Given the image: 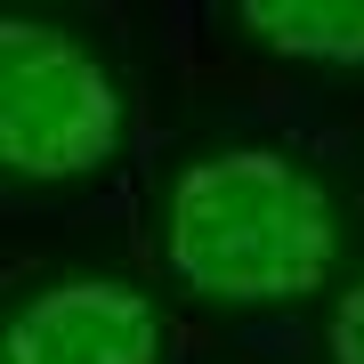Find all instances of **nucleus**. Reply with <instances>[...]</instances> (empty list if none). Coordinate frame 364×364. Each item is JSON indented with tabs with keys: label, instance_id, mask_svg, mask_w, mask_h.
Returning a JSON list of instances; mask_svg holds the SVG:
<instances>
[{
	"label": "nucleus",
	"instance_id": "f257e3e1",
	"mask_svg": "<svg viewBox=\"0 0 364 364\" xmlns=\"http://www.w3.org/2000/svg\"><path fill=\"white\" fill-rule=\"evenodd\" d=\"M162 259L186 291L227 308L324 291L340 259V210L291 154L275 146H227L178 170L162 219Z\"/></svg>",
	"mask_w": 364,
	"mask_h": 364
},
{
	"label": "nucleus",
	"instance_id": "f03ea898",
	"mask_svg": "<svg viewBox=\"0 0 364 364\" xmlns=\"http://www.w3.org/2000/svg\"><path fill=\"white\" fill-rule=\"evenodd\" d=\"M122 146V90L49 16H0V162L33 186L81 178Z\"/></svg>",
	"mask_w": 364,
	"mask_h": 364
},
{
	"label": "nucleus",
	"instance_id": "7ed1b4c3",
	"mask_svg": "<svg viewBox=\"0 0 364 364\" xmlns=\"http://www.w3.org/2000/svg\"><path fill=\"white\" fill-rule=\"evenodd\" d=\"M0 364H162V316L138 284L73 275L9 316Z\"/></svg>",
	"mask_w": 364,
	"mask_h": 364
},
{
	"label": "nucleus",
	"instance_id": "20e7f679",
	"mask_svg": "<svg viewBox=\"0 0 364 364\" xmlns=\"http://www.w3.org/2000/svg\"><path fill=\"white\" fill-rule=\"evenodd\" d=\"M235 25L267 57L299 65H364V0H243Z\"/></svg>",
	"mask_w": 364,
	"mask_h": 364
},
{
	"label": "nucleus",
	"instance_id": "39448f33",
	"mask_svg": "<svg viewBox=\"0 0 364 364\" xmlns=\"http://www.w3.org/2000/svg\"><path fill=\"white\" fill-rule=\"evenodd\" d=\"M324 348L332 364H364V275L348 291H340V308H332V332H324Z\"/></svg>",
	"mask_w": 364,
	"mask_h": 364
}]
</instances>
